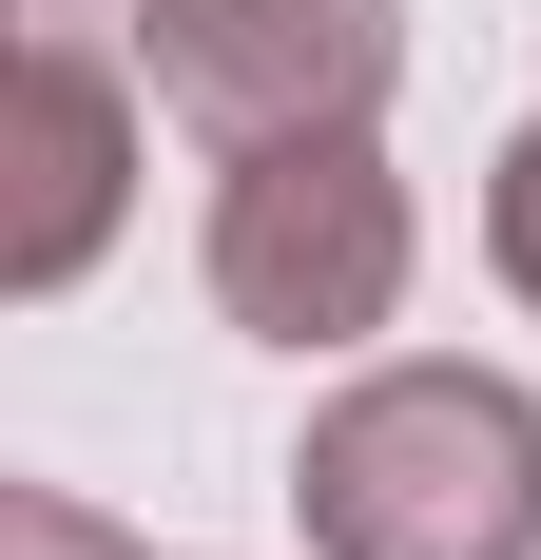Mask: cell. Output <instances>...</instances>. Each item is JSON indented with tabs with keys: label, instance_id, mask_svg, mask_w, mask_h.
<instances>
[{
	"label": "cell",
	"instance_id": "obj_1",
	"mask_svg": "<svg viewBox=\"0 0 541 560\" xmlns=\"http://www.w3.org/2000/svg\"><path fill=\"white\" fill-rule=\"evenodd\" d=\"M310 560H541V406L503 368H368L290 445Z\"/></svg>",
	"mask_w": 541,
	"mask_h": 560
},
{
	"label": "cell",
	"instance_id": "obj_2",
	"mask_svg": "<svg viewBox=\"0 0 541 560\" xmlns=\"http://www.w3.org/2000/svg\"><path fill=\"white\" fill-rule=\"evenodd\" d=\"M214 310L252 348H368L406 310V174L348 136H252L214 194Z\"/></svg>",
	"mask_w": 541,
	"mask_h": 560
},
{
	"label": "cell",
	"instance_id": "obj_3",
	"mask_svg": "<svg viewBox=\"0 0 541 560\" xmlns=\"http://www.w3.org/2000/svg\"><path fill=\"white\" fill-rule=\"evenodd\" d=\"M116 39H136V78H156L214 155H252V136H348V116H387V78H406V20H387V0H136Z\"/></svg>",
	"mask_w": 541,
	"mask_h": 560
},
{
	"label": "cell",
	"instance_id": "obj_4",
	"mask_svg": "<svg viewBox=\"0 0 541 560\" xmlns=\"http://www.w3.org/2000/svg\"><path fill=\"white\" fill-rule=\"evenodd\" d=\"M20 194H0V290H78L97 271L116 194H136V97H116V58L78 20H20Z\"/></svg>",
	"mask_w": 541,
	"mask_h": 560
},
{
	"label": "cell",
	"instance_id": "obj_5",
	"mask_svg": "<svg viewBox=\"0 0 541 560\" xmlns=\"http://www.w3.org/2000/svg\"><path fill=\"white\" fill-rule=\"evenodd\" d=\"M484 252H503V290L541 310V116L503 136V174H484Z\"/></svg>",
	"mask_w": 541,
	"mask_h": 560
},
{
	"label": "cell",
	"instance_id": "obj_6",
	"mask_svg": "<svg viewBox=\"0 0 541 560\" xmlns=\"http://www.w3.org/2000/svg\"><path fill=\"white\" fill-rule=\"evenodd\" d=\"M0 560H156V541H116L97 503H58V483H20V503H0Z\"/></svg>",
	"mask_w": 541,
	"mask_h": 560
},
{
	"label": "cell",
	"instance_id": "obj_7",
	"mask_svg": "<svg viewBox=\"0 0 541 560\" xmlns=\"http://www.w3.org/2000/svg\"><path fill=\"white\" fill-rule=\"evenodd\" d=\"M20 20H78V39H116V20H136V0H20Z\"/></svg>",
	"mask_w": 541,
	"mask_h": 560
}]
</instances>
